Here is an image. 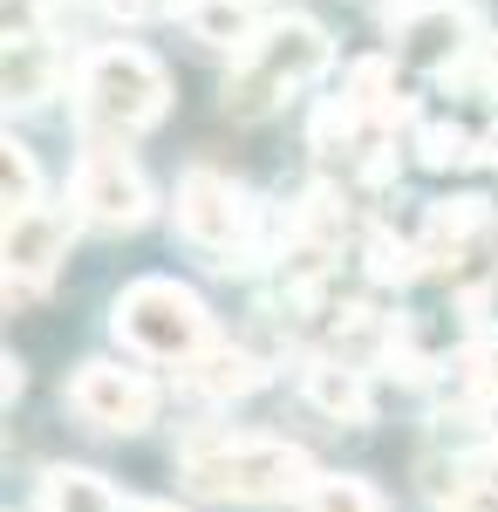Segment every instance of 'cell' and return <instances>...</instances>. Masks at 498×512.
<instances>
[{
  "mask_svg": "<svg viewBox=\"0 0 498 512\" xmlns=\"http://www.w3.org/2000/svg\"><path fill=\"white\" fill-rule=\"evenodd\" d=\"M185 478H192L205 499H226V506H267V499H294L314 485L301 444H280V437H232V431H198L185 437Z\"/></svg>",
  "mask_w": 498,
  "mask_h": 512,
  "instance_id": "cell-1",
  "label": "cell"
},
{
  "mask_svg": "<svg viewBox=\"0 0 498 512\" xmlns=\"http://www.w3.org/2000/svg\"><path fill=\"white\" fill-rule=\"evenodd\" d=\"M321 69H328V28L307 21V14H273V28L239 55V69L226 76V117H239V123L273 117Z\"/></svg>",
  "mask_w": 498,
  "mask_h": 512,
  "instance_id": "cell-2",
  "label": "cell"
},
{
  "mask_svg": "<svg viewBox=\"0 0 498 512\" xmlns=\"http://www.w3.org/2000/svg\"><path fill=\"white\" fill-rule=\"evenodd\" d=\"M76 110L89 130H110V137H137L171 110V76L151 48L137 41H110V48H89L76 69Z\"/></svg>",
  "mask_w": 498,
  "mask_h": 512,
  "instance_id": "cell-3",
  "label": "cell"
},
{
  "mask_svg": "<svg viewBox=\"0 0 498 512\" xmlns=\"http://www.w3.org/2000/svg\"><path fill=\"white\" fill-rule=\"evenodd\" d=\"M110 328L137 355H151V362H178V369L212 349V315H205V301H198L192 287L164 280V274L130 280V287L116 294V308H110Z\"/></svg>",
  "mask_w": 498,
  "mask_h": 512,
  "instance_id": "cell-4",
  "label": "cell"
},
{
  "mask_svg": "<svg viewBox=\"0 0 498 512\" xmlns=\"http://www.w3.org/2000/svg\"><path fill=\"white\" fill-rule=\"evenodd\" d=\"M178 233L212 267L232 274V267H246L253 239H260V205L232 178H219V171H185V185H178Z\"/></svg>",
  "mask_w": 498,
  "mask_h": 512,
  "instance_id": "cell-5",
  "label": "cell"
},
{
  "mask_svg": "<svg viewBox=\"0 0 498 512\" xmlns=\"http://www.w3.org/2000/svg\"><path fill=\"white\" fill-rule=\"evenodd\" d=\"M69 198H76V219L103 226V233H137L151 219V178L137 171L130 151H116V144H89L82 151Z\"/></svg>",
  "mask_w": 498,
  "mask_h": 512,
  "instance_id": "cell-6",
  "label": "cell"
},
{
  "mask_svg": "<svg viewBox=\"0 0 498 512\" xmlns=\"http://www.w3.org/2000/svg\"><path fill=\"white\" fill-rule=\"evenodd\" d=\"M69 410L89 431L137 437L157 417V390H151V376H137L123 362H82L76 376H69Z\"/></svg>",
  "mask_w": 498,
  "mask_h": 512,
  "instance_id": "cell-7",
  "label": "cell"
},
{
  "mask_svg": "<svg viewBox=\"0 0 498 512\" xmlns=\"http://www.w3.org/2000/svg\"><path fill=\"white\" fill-rule=\"evenodd\" d=\"M471 48H485V41H478V14H471L464 0H423V7H410V14L396 21V55H403L410 69L451 76V69H464Z\"/></svg>",
  "mask_w": 498,
  "mask_h": 512,
  "instance_id": "cell-8",
  "label": "cell"
},
{
  "mask_svg": "<svg viewBox=\"0 0 498 512\" xmlns=\"http://www.w3.org/2000/svg\"><path fill=\"white\" fill-rule=\"evenodd\" d=\"M69 233H76V219L62 205H28V212L7 219V301H28L41 280L62 267Z\"/></svg>",
  "mask_w": 498,
  "mask_h": 512,
  "instance_id": "cell-9",
  "label": "cell"
},
{
  "mask_svg": "<svg viewBox=\"0 0 498 512\" xmlns=\"http://www.w3.org/2000/svg\"><path fill=\"white\" fill-rule=\"evenodd\" d=\"M301 396L328 417V424H369V376L355 369V362H342V355H314L301 369Z\"/></svg>",
  "mask_w": 498,
  "mask_h": 512,
  "instance_id": "cell-10",
  "label": "cell"
},
{
  "mask_svg": "<svg viewBox=\"0 0 498 512\" xmlns=\"http://www.w3.org/2000/svg\"><path fill=\"white\" fill-rule=\"evenodd\" d=\"M267 383V362L253 349H232V342H212V349L185 362V390L205 396V403H232V396H253Z\"/></svg>",
  "mask_w": 498,
  "mask_h": 512,
  "instance_id": "cell-11",
  "label": "cell"
},
{
  "mask_svg": "<svg viewBox=\"0 0 498 512\" xmlns=\"http://www.w3.org/2000/svg\"><path fill=\"white\" fill-rule=\"evenodd\" d=\"M492 226V198H444V205H430V219H423V267H451L464 260V246Z\"/></svg>",
  "mask_w": 498,
  "mask_h": 512,
  "instance_id": "cell-12",
  "label": "cell"
},
{
  "mask_svg": "<svg viewBox=\"0 0 498 512\" xmlns=\"http://www.w3.org/2000/svg\"><path fill=\"white\" fill-rule=\"evenodd\" d=\"M185 28L198 41H212V48H253V41L273 28L267 0H185Z\"/></svg>",
  "mask_w": 498,
  "mask_h": 512,
  "instance_id": "cell-13",
  "label": "cell"
},
{
  "mask_svg": "<svg viewBox=\"0 0 498 512\" xmlns=\"http://www.w3.org/2000/svg\"><path fill=\"white\" fill-rule=\"evenodd\" d=\"M55 96V48L41 28L7 21V103H48Z\"/></svg>",
  "mask_w": 498,
  "mask_h": 512,
  "instance_id": "cell-14",
  "label": "cell"
},
{
  "mask_svg": "<svg viewBox=\"0 0 498 512\" xmlns=\"http://www.w3.org/2000/svg\"><path fill=\"white\" fill-rule=\"evenodd\" d=\"M35 512H130L116 499L110 478L82 472V465H55V472H41L35 485Z\"/></svg>",
  "mask_w": 498,
  "mask_h": 512,
  "instance_id": "cell-15",
  "label": "cell"
},
{
  "mask_svg": "<svg viewBox=\"0 0 498 512\" xmlns=\"http://www.w3.org/2000/svg\"><path fill=\"white\" fill-rule=\"evenodd\" d=\"M342 96L362 110V123H396V117H410V103L396 96V62H389V55H362V62L348 69V89H342Z\"/></svg>",
  "mask_w": 498,
  "mask_h": 512,
  "instance_id": "cell-16",
  "label": "cell"
},
{
  "mask_svg": "<svg viewBox=\"0 0 498 512\" xmlns=\"http://www.w3.org/2000/svg\"><path fill=\"white\" fill-rule=\"evenodd\" d=\"M307 512H383V492L369 485V478L355 472H321L314 485H307Z\"/></svg>",
  "mask_w": 498,
  "mask_h": 512,
  "instance_id": "cell-17",
  "label": "cell"
},
{
  "mask_svg": "<svg viewBox=\"0 0 498 512\" xmlns=\"http://www.w3.org/2000/svg\"><path fill=\"white\" fill-rule=\"evenodd\" d=\"M362 260H369V280H396V287H403V280H417L423 274V246H410V239H396L389 233V226H376V233L362 239Z\"/></svg>",
  "mask_w": 498,
  "mask_h": 512,
  "instance_id": "cell-18",
  "label": "cell"
},
{
  "mask_svg": "<svg viewBox=\"0 0 498 512\" xmlns=\"http://www.w3.org/2000/svg\"><path fill=\"white\" fill-rule=\"evenodd\" d=\"M0 192H7V219L14 212H28V205H41V171L35 158H28V144H0Z\"/></svg>",
  "mask_w": 498,
  "mask_h": 512,
  "instance_id": "cell-19",
  "label": "cell"
},
{
  "mask_svg": "<svg viewBox=\"0 0 498 512\" xmlns=\"http://www.w3.org/2000/svg\"><path fill=\"white\" fill-rule=\"evenodd\" d=\"M444 512H498V465L458 472L444 485Z\"/></svg>",
  "mask_w": 498,
  "mask_h": 512,
  "instance_id": "cell-20",
  "label": "cell"
},
{
  "mask_svg": "<svg viewBox=\"0 0 498 512\" xmlns=\"http://www.w3.org/2000/svg\"><path fill=\"white\" fill-rule=\"evenodd\" d=\"M417 158L430 171H451V164H471V137H464L458 123H423L417 130Z\"/></svg>",
  "mask_w": 498,
  "mask_h": 512,
  "instance_id": "cell-21",
  "label": "cell"
},
{
  "mask_svg": "<svg viewBox=\"0 0 498 512\" xmlns=\"http://www.w3.org/2000/svg\"><path fill=\"white\" fill-rule=\"evenodd\" d=\"M478 82V89H485V96H498V41H485V48H478V55H471V69H451V82Z\"/></svg>",
  "mask_w": 498,
  "mask_h": 512,
  "instance_id": "cell-22",
  "label": "cell"
},
{
  "mask_svg": "<svg viewBox=\"0 0 498 512\" xmlns=\"http://www.w3.org/2000/svg\"><path fill=\"white\" fill-rule=\"evenodd\" d=\"M116 21H164L171 14V0H103Z\"/></svg>",
  "mask_w": 498,
  "mask_h": 512,
  "instance_id": "cell-23",
  "label": "cell"
},
{
  "mask_svg": "<svg viewBox=\"0 0 498 512\" xmlns=\"http://www.w3.org/2000/svg\"><path fill=\"white\" fill-rule=\"evenodd\" d=\"M471 164H498V123L478 137V144H471Z\"/></svg>",
  "mask_w": 498,
  "mask_h": 512,
  "instance_id": "cell-24",
  "label": "cell"
},
{
  "mask_svg": "<svg viewBox=\"0 0 498 512\" xmlns=\"http://www.w3.org/2000/svg\"><path fill=\"white\" fill-rule=\"evenodd\" d=\"M130 512H185V506H171V499H137Z\"/></svg>",
  "mask_w": 498,
  "mask_h": 512,
  "instance_id": "cell-25",
  "label": "cell"
},
{
  "mask_svg": "<svg viewBox=\"0 0 498 512\" xmlns=\"http://www.w3.org/2000/svg\"><path fill=\"white\" fill-rule=\"evenodd\" d=\"M492 465H498V444H492Z\"/></svg>",
  "mask_w": 498,
  "mask_h": 512,
  "instance_id": "cell-26",
  "label": "cell"
}]
</instances>
